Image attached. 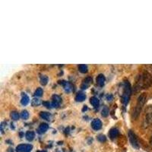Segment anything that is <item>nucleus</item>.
Returning a JSON list of instances; mask_svg holds the SVG:
<instances>
[{
  "label": "nucleus",
  "instance_id": "ddd939ff",
  "mask_svg": "<svg viewBox=\"0 0 152 152\" xmlns=\"http://www.w3.org/2000/svg\"><path fill=\"white\" fill-rule=\"evenodd\" d=\"M97 83L98 84L99 86H104V83H105V77L104 75L100 74L97 78Z\"/></svg>",
  "mask_w": 152,
  "mask_h": 152
},
{
  "label": "nucleus",
  "instance_id": "dca6fc26",
  "mask_svg": "<svg viewBox=\"0 0 152 152\" xmlns=\"http://www.w3.org/2000/svg\"><path fill=\"white\" fill-rule=\"evenodd\" d=\"M29 97H28V96L27 94H22V98H21V103L22 105L24 106H26L27 104L29 103Z\"/></svg>",
  "mask_w": 152,
  "mask_h": 152
},
{
  "label": "nucleus",
  "instance_id": "c85d7f7f",
  "mask_svg": "<svg viewBox=\"0 0 152 152\" xmlns=\"http://www.w3.org/2000/svg\"><path fill=\"white\" fill-rule=\"evenodd\" d=\"M87 110H88V107H87V106H85V107L83 108V111Z\"/></svg>",
  "mask_w": 152,
  "mask_h": 152
},
{
  "label": "nucleus",
  "instance_id": "f3484780",
  "mask_svg": "<svg viewBox=\"0 0 152 152\" xmlns=\"http://www.w3.org/2000/svg\"><path fill=\"white\" fill-rule=\"evenodd\" d=\"M40 116L42 119H46V120H50L51 119V114L47 112H41L40 113Z\"/></svg>",
  "mask_w": 152,
  "mask_h": 152
},
{
  "label": "nucleus",
  "instance_id": "f257e3e1",
  "mask_svg": "<svg viewBox=\"0 0 152 152\" xmlns=\"http://www.w3.org/2000/svg\"><path fill=\"white\" fill-rule=\"evenodd\" d=\"M152 84V79L150 75L148 73H144L138 76V78L136 81V88L137 89H142V88H148Z\"/></svg>",
  "mask_w": 152,
  "mask_h": 152
},
{
  "label": "nucleus",
  "instance_id": "9b49d317",
  "mask_svg": "<svg viewBox=\"0 0 152 152\" xmlns=\"http://www.w3.org/2000/svg\"><path fill=\"white\" fill-rule=\"evenodd\" d=\"M91 83H92V78H91V77H88V78H86L85 80H84L83 83H82V85H81V88H82V89H87L88 87L90 86V85Z\"/></svg>",
  "mask_w": 152,
  "mask_h": 152
},
{
  "label": "nucleus",
  "instance_id": "c756f323",
  "mask_svg": "<svg viewBox=\"0 0 152 152\" xmlns=\"http://www.w3.org/2000/svg\"><path fill=\"white\" fill-rule=\"evenodd\" d=\"M150 143H151V146H152V137H151V140H150Z\"/></svg>",
  "mask_w": 152,
  "mask_h": 152
},
{
  "label": "nucleus",
  "instance_id": "a211bd4d",
  "mask_svg": "<svg viewBox=\"0 0 152 152\" xmlns=\"http://www.w3.org/2000/svg\"><path fill=\"white\" fill-rule=\"evenodd\" d=\"M90 103L91 104L92 106H94V107H97L99 106V100L96 97H92L90 99Z\"/></svg>",
  "mask_w": 152,
  "mask_h": 152
},
{
  "label": "nucleus",
  "instance_id": "f03ea898",
  "mask_svg": "<svg viewBox=\"0 0 152 152\" xmlns=\"http://www.w3.org/2000/svg\"><path fill=\"white\" fill-rule=\"evenodd\" d=\"M146 97H147V96H146L145 94H142L138 98L136 106H135L134 112H133V117H134V119H136L139 116V114H140L141 111H142V107L145 105V101H146Z\"/></svg>",
  "mask_w": 152,
  "mask_h": 152
},
{
  "label": "nucleus",
  "instance_id": "6ab92c4d",
  "mask_svg": "<svg viewBox=\"0 0 152 152\" xmlns=\"http://www.w3.org/2000/svg\"><path fill=\"white\" fill-rule=\"evenodd\" d=\"M78 69L81 73H86L88 72V66L86 65L81 64L78 66Z\"/></svg>",
  "mask_w": 152,
  "mask_h": 152
},
{
  "label": "nucleus",
  "instance_id": "20e7f679",
  "mask_svg": "<svg viewBox=\"0 0 152 152\" xmlns=\"http://www.w3.org/2000/svg\"><path fill=\"white\" fill-rule=\"evenodd\" d=\"M145 118L144 120V126H148L151 124H152V106L150 107L146 110L145 111Z\"/></svg>",
  "mask_w": 152,
  "mask_h": 152
},
{
  "label": "nucleus",
  "instance_id": "b1692460",
  "mask_svg": "<svg viewBox=\"0 0 152 152\" xmlns=\"http://www.w3.org/2000/svg\"><path fill=\"white\" fill-rule=\"evenodd\" d=\"M108 114H109V110H108V108L107 107H104L102 110V116L106 117V116H108Z\"/></svg>",
  "mask_w": 152,
  "mask_h": 152
},
{
  "label": "nucleus",
  "instance_id": "2eb2a0df",
  "mask_svg": "<svg viewBox=\"0 0 152 152\" xmlns=\"http://www.w3.org/2000/svg\"><path fill=\"white\" fill-rule=\"evenodd\" d=\"M25 137H26L27 140L31 142V141L34 140V138L35 137V133L32 131H28L27 132L26 134H25Z\"/></svg>",
  "mask_w": 152,
  "mask_h": 152
},
{
  "label": "nucleus",
  "instance_id": "cd10ccee",
  "mask_svg": "<svg viewBox=\"0 0 152 152\" xmlns=\"http://www.w3.org/2000/svg\"><path fill=\"white\" fill-rule=\"evenodd\" d=\"M43 105H44V106H45L46 107H47V108H49V107H50V106H52L49 102H43Z\"/></svg>",
  "mask_w": 152,
  "mask_h": 152
},
{
  "label": "nucleus",
  "instance_id": "393cba45",
  "mask_svg": "<svg viewBox=\"0 0 152 152\" xmlns=\"http://www.w3.org/2000/svg\"><path fill=\"white\" fill-rule=\"evenodd\" d=\"M32 105L33 106H39L40 104V101L39 99L37 98H34L33 100H32Z\"/></svg>",
  "mask_w": 152,
  "mask_h": 152
},
{
  "label": "nucleus",
  "instance_id": "7ed1b4c3",
  "mask_svg": "<svg viewBox=\"0 0 152 152\" xmlns=\"http://www.w3.org/2000/svg\"><path fill=\"white\" fill-rule=\"evenodd\" d=\"M132 89L130 84L129 81H126L124 85V88H123V93L122 95V102L124 105H126L129 101L130 96H131Z\"/></svg>",
  "mask_w": 152,
  "mask_h": 152
},
{
  "label": "nucleus",
  "instance_id": "4468645a",
  "mask_svg": "<svg viewBox=\"0 0 152 152\" xmlns=\"http://www.w3.org/2000/svg\"><path fill=\"white\" fill-rule=\"evenodd\" d=\"M85 99H86V95L82 92H79L75 97L76 101H78V102H82Z\"/></svg>",
  "mask_w": 152,
  "mask_h": 152
},
{
  "label": "nucleus",
  "instance_id": "bb28decb",
  "mask_svg": "<svg viewBox=\"0 0 152 152\" xmlns=\"http://www.w3.org/2000/svg\"><path fill=\"white\" fill-rule=\"evenodd\" d=\"M113 95L112 94H108L107 96V100H109V101H111V100H113Z\"/></svg>",
  "mask_w": 152,
  "mask_h": 152
},
{
  "label": "nucleus",
  "instance_id": "0eeeda50",
  "mask_svg": "<svg viewBox=\"0 0 152 152\" xmlns=\"http://www.w3.org/2000/svg\"><path fill=\"white\" fill-rule=\"evenodd\" d=\"M62 102V98H61L58 95H53L52 97V103H51V105L53 107H58L59 106V104Z\"/></svg>",
  "mask_w": 152,
  "mask_h": 152
},
{
  "label": "nucleus",
  "instance_id": "9d476101",
  "mask_svg": "<svg viewBox=\"0 0 152 152\" xmlns=\"http://www.w3.org/2000/svg\"><path fill=\"white\" fill-rule=\"evenodd\" d=\"M49 129V125L47 123H41L40 125V126L38 127L37 132L40 133V134H43V133L46 132L47 131V129Z\"/></svg>",
  "mask_w": 152,
  "mask_h": 152
},
{
  "label": "nucleus",
  "instance_id": "2f4dec72",
  "mask_svg": "<svg viewBox=\"0 0 152 152\" xmlns=\"http://www.w3.org/2000/svg\"><path fill=\"white\" fill-rule=\"evenodd\" d=\"M56 152H61V151H56Z\"/></svg>",
  "mask_w": 152,
  "mask_h": 152
},
{
  "label": "nucleus",
  "instance_id": "5701e85b",
  "mask_svg": "<svg viewBox=\"0 0 152 152\" xmlns=\"http://www.w3.org/2000/svg\"><path fill=\"white\" fill-rule=\"evenodd\" d=\"M21 116L23 119H28L29 117V113L27 110H23L21 113Z\"/></svg>",
  "mask_w": 152,
  "mask_h": 152
},
{
  "label": "nucleus",
  "instance_id": "412c9836",
  "mask_svg": "<svg viewBox=\"0 0 152 152\" xmlns=\"http://www.w3.org/2000/svg\"><path fill=\"white\" fill-rule=\"evenodd\" d=\"M19 113L16 111H12L11 113V117H12V119H14V120H18L19 119Z\"/></svg>",
  "mask_w": 152,
  "mask_h": 152
},
{
  "label": "nucleus",
  "instance_id": "f8f14e48",
  "mask_svg": "<svg viewBox=\"0 0 152 152\" xmlns=\"http://www.w3.org/2000/svg\"><path fill=\"white\" fill-rule=\"evenodd\" d=\"M109 135L111 139H114V138H117L118 135H119V130L116 128L111 129L109 132Z\"/></svg>",
  "mask_w": 152,
  "mask_h": 152
},
{
  "label": "nucleus",
  "instance_id": "6e6552de",
  "mask_svg": "<svg viewBox=\"0 0 152 152\" xmlns=\"http://www.w3.org/2000/svg\"><path fill=\"white\" fill-rule=\"evenodd\" d=\"M91 127L94 130H99L102 127V122L99 119H94L91 123Z\"/></svg>",
  "mask_w": 152,
  "mask_h": 152
},
{
  "label": "nucleus",
  "instance_id": "7c9ffc66",
  "mask_svg": "<svg viewBox=\"0 0 152 152\" xmlns=\"http://www.w3.org/2000/svg\"><path fill=\"white\" fill-rule=\"evenodd\" d=\"M37 152H46V151H37Z\"/></svg>",
  "mask_w": 152,
  "mask_h": 152
},
{
  "label": "nucleus",
  "instance_id": "aec40b11",
  "mask_svg": "<svg viewBox=\"0 0 152 152\" xmlns=\"http://www.w3.org/2000/svg\"><path fill=\"white\" fill-rule=\"evenodd\" d=\"M40 82H41V85H46L48 82V78L47 76L46 75H41L40 76Z\"/></svg>",
  "mask_w": 152,
  "mask_h": 152
},
{
  "label": "nucleus",
  "instance_id": "39448f33",
  "mask_svg": "<svg viewBox=\"0 0 152 152\" xmlns=\"http://www.w3.org/2000/svg\"><path fill=\"white\" fill-rule=\"evenodd\" d=\"M129 140L131 142L132 145L135 148H139V143H138V138H137L136 135H135V133L133 132L132 130H130L129 132Z\"/></svg>",
  "mask_w": 152,
  "mask_h": 152
},
{
  "label": "nucleus",
  "instance_id": "a878e982",
  "mask_svg": "<svg viewBox=\"0 0 152 152\" xmlns=\"http://www.w3.org/2000/svg\"><path fill=\"white\" fill-rule=\"evenodd\" d=\"M106 139H107V138H106V136H105V135H98V136H97V140H98L99 142H105Z\"/></svg>",
  "mask_w": 152,
  "mask_h": 152
},
{
  "label": "nucleus",
  "instance_id": "1a4fd4ad",
  "mask_svg": "<svg viewBox=\"0 0 152 152\" xmlns=\"http://www.w3.org/2000/svg\"><path fill=\"white\" fill-rule=\"evenodd\" d=\"M59 83L63 86V88H64V89L66 91L70 92L72 90V86L71 84L69 83V82H68V81H59Z\"/></svg>",
  "mask_w": 152,
  "mask_h": 152
},
{
  "label": "nucleus",
  "instance_id": "423d86ee",
  "mask_svg": "<svg viewBox=\"0 0 152 152\" xmlns=\"http://www.w3.org/2000/svg\"><path fill=\"white\" fill-rule=\"evenodd\" d=\"M33 148V146L31 145H26V144H23V145H19L16 148V151L17 152H31V150Z\"/></svg>",
  "mask_w": 152,
  "mask_h": 152
},
{
  "label": "nucleus",
  "instance_id": "4be33fe9",
  "mask_svg": "<svg viewBox=\"0 0 152 152\" xmlns=\"http://www.w3.org/2000/svg\"><path fill=\"white\" fill-rule=\"evenodd\" d=\"M43 93V89H42V88H38L35 91L34 96H35V97H40V96H42Z\"/></svg>",
  "mask_w": 152,
  "mask_h": 152
}]
</instances>
